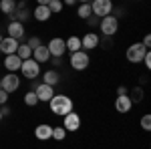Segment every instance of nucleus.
I'll list each match as a JSON object with an SVG mask.
<instances>
[{"label":"nucleus","instance_id":"nucleus-1","mask_svg":"<svg viewBox=\"0 0 151 149\" xmlns=\"http://www.w3.org/2000/svg\"><path fill=\"white\" fill-rule=\"evenodd\" d=\"M48 105H50V111L55 115H58V117H65L67 113H70L73 111V99H70L69 95H57L55 93V97L48 101Z\"/></svg>","mask_w":151,"mask_h":149},{"label":"nucleus","instance_id":"nucleus-2","mask_svg":"<svg viewBox=\"0 0 151 149\" xmlns=\"http://www.w3.org/2000/svg\"><path fill=\"white\" fill-rule=\"evenodd\" d=\"M99 28H101V32H103L107 38L113 36V35H117V30H119V18H115L113 14L103 16V18L99 20Z\"/></svg>","mask_w":151,"mask_h":149},{"label":"nucleus","instance_id":"nucleus-3","mask_svg":"<svg viewBox=\"0 0 151 149\" xmlns=\"http://www.w3.org/2000/svg\"><path fill=\"white\" fill-rule=\"evenodd\" d=\"M91 63V57L87 50H77V53H70V67L75 71H85Z\"/></svg>","mask_w":151,"mask_h":149},{"label":"nucleus","instance_id":"nucleus-4","mask_svg":"<svg viewBox=\"0 0 151 149\" xmlns=\"http://www.w3.org/2000/svg\"><path fill=\"white\" fill-rule=\"evenodd\" d=\"M91 10L99 18L109 16V14H113V2L111 0H91Z\"/></svg>","mask_w":151,"mask_h":149},{"label":"nucleus","instance_id":"nucleus-5","mask_svg":"<svg viewBox=\"0 0 151 149\" xmlns=\"http://www.w3.org/2000/svg\"><path fill=\"white\" fill-rule=\"evenodd\" d=\"M147 53H149V48H145L141 42H135V45H131L127 48V60L133 63V65H137V63L143 60V57H145Z\"/></svg>","mask_w":151,"mask_h":149},{"label":"nucleus","instance_id":"nucleus-6","mask_svg":"<svg viewBox=\"0 0 151 149\" xmlns=\"http://www.w3.org/2000/svg\"><path fill=\"white\" fill-rule=\"evenodd\" d=\"M18 87H20V77H18L16 73H8V75H4V77L0 79V89L6 91L8 95L14 93Z\"/></svg>","mask_w":151,"mask_h":149},{"label":"nucleus","instance_id":"nucleus-7","mask_svg":"<svg viewBox=\"0 0 151 149\" xmlns=\"http://www.w3.org/2000/svg\"><path fill=\"white\" fill-rule=\"evenodd\" d=\"M20 73H22L26 79L32 81L40 75V65L36 63L35 58H26V60H22V65H20Z\"/></svg>","mask_w":151,"mask_h":149},{"label":"nucleus","instance_id":"nucleus-8","mask_svg":"<svg viewBox=\"0 0 151 149\" xmlns=\"http://www.w3.org/2000/svg\"><path fill=\"white\" fill-rule=\"evenodd\" d=\"M48 53H50V57H60L63 58V55L67 53V46H65V38H60V36H55V38H50L48 40Z\"/></svg>","mask_w":151,"mask_h":149},{"label":"nucleus","instance_id":"nucleus-9","mask_svg":"<svg viewBox=\"0 0 151 149\" xmlns=\"http://www.w3.org/2000/svg\"><path fill=\"white\" fill-rule=\"evenodd\" d=\"M35 93H36V99H38V103H40V101H42V103H48V101L55 97V87L40 83V85H36V87H35Z\"/></svg>","mask_w":151,"mask_h":149},{"label":"nucleus","instance_id":"nucleus-10","mask_svg":"<svg viewBox=\"0 0 151 149\" xmlns=\"http://www.w3.org/2000/svg\"><path fill=\"white\" fill-rule=\"evenodd\" d=\"M63 127H65V131H79V127H81V117L75 113V111H70L63 117Z\"/></svg>","mask_w":151,"mask_h":149},{"label":"nucleus","instance_id":"nucleus-11","mask_svg":"<svg viewBox=\"0 0 151 149\" xmlns=\"http://www.w3.org/2000/svg\"><path fill=\"white\" fill-rule=\"evenodd\" d=\"M101 45V38L99 35H95V32H87V35L81 38V48L83 50H93L97 46Z\"/></svg>","mask_w":151,"mask_h":149},{"label":"nucleus","instance_id":"nucleus-12","mask_svg":"<svg viewBox=\"0 0 151 149\" xmlns=\"http://www.w3.org/2000/svg\"><path fill=\"white\" fill-rule=\"evenodd\" d=\"M115 109H117V113H129V111L133 109V101L129 99V93L127 95H117Z\"/></svg>","mask_w":151,"mask_h":149},{"label":"nucleus","instance_id":"nucleus-13","mask_svg":"<svg viewBox=\"0 0 151 149\" xmlns=\"http://www.w3.org/2000/svg\"><path fill=\"white\" fill-rule=\"evenodd\" d=\"M18 40L16 38H12V36H4L2 40H0V53H4V55H14L16 53V48H18Z\"/></svg>","mask_w":151,"mask_h":149},{"label":"nucleus","instance_id":"nucleus-14","mask_svg":"<svg viewBox=\"0 0 151 149\" xmlns=\"http://www.w3.org/2000/svg\"><path fill=\"white\" fill-rule=\"evenodd\" d=\"M12 20H16V22H26L28 20V8H26V2H16V10L10 14Z\"/></svg>","mask_w":151,"mask_h":149},{"label":"nucleus","instance_id":"nucleus-15","mask_svg":"<svg viewBox=\"0 0 151 149\" xmlns=\"http://www.w3.org/2000/svg\"><path fill=\"white\" fill-rule=\"evenodd\" d=\"M6 30H8V35H6V36H12V38L20 40V38L24 36V24L22 22H16V20H10L8 26H6Z\"/></svg>","mask_w":151,"mask_h":149},{"label":"nucleus","instance_id":"nucleus-16","mask_svg":"<svg viewBox=\"0 0 151 149\" xmlns=\"http://www.w3.org/2000/svg\"><path fill=\"white\" fill-rule=\"evenodd\" d=\"M2 65L8 69V73H16V71H20L22 58H18L16 53H14V55H6V58H4V63H2Z\"/></svg>","mask_w":151,"mask_h":149},{"label":"nucleus","instance_id":"nucleus-17","mask_svg":"<svg viewBox=\"0 0 151 149\" xmlns=\"http://www.w3.org/2000/svg\"><path fill=\"white\" fill-rule=\"evenodd\" d=\"M32 16H35L38 22H47L48 18L52 16V12L48 10V6H47V4H36V8L32 10Z\"/></svg>","mask_w":151,"mask_h":149},{"label":"nucleus","instance_id":"nucleus-18","mask_svg":"<svg viewBox=\"0 0 151 149\" xmlns=\"http://www.w3.org/2000/svg\"><path fill=\"white\" fill-rule=\"evenodd\" d=\"M32 58H35L38 65H40V63H48V60H50V53H48L47 45L36 46L35 50H32Z\"/></svg>","mask_w":151,"mask_h":149},{"label":"nucleus","instance_id":"nucleus-19","mask_svg":"<svg viewBox=\"0 0 151 149\" xmlns=\"http://www.w3.org/2000/svg\"><path fill=\"white\" fill-rule=\"evenodd\" d=\"M35 137L40 139V141H48V139H52V127L48 125V123L38 125V127L35 129Z\"/></svg>","mask_w":151,"mask_h":149},{"label":"nucleus","instance_id":"nucleus-20","mask_svg":"<svg viewBox=\"0 0 151 149\" xmlns=\"http://www.w3.org/2000/svg\"><path fill=\"white\" fill-rule=\"evenodd\" d=\"M58 81H60V77H58V73L55 69L47 71V73H42V83L45 85H50V87H55V85H58Z\"/></svg>","mask_w":151,"mask_h":149},{"label":"nucleus","instance_id":"nucleus-21","mask_svg":"<svg viewBox=\"0 0 151 149\" xmlns=\"http://www.w3.org/2000/svg\"><path fill=\"white\" fill-rule=\"evenodd\" d=\"M65 46H67V50H69V53H77V50H83L81 48V38H79V36H69V38H67V40H65Z\"/></svg>","mask_w":151,"mask_h":149},{"label":"nucleus","instance_id":"nucleus-22","mask_svg":"<svg viewBox=\"0 0 151 149\" xmlns=\"http://www.w3.org/2000/svg\"><path fill=\"white\" fill-rule=\"evenodd\" d=\"M16 55H18V58H22V60L32 58V48L26 45V42H20V45H18V48H16Z\"/></svg>","mask_w":151,"mask_h":149},{"label":"nucleus","instance_id":"nucleus-23","mask_svg":"<svg viewBox=\"0 0 151 149\" xmlns=\"http://www.w3.org/2000/svg\"><path fill=\"white\" fill-rule=\"evenodd\" d=\"M77 14H79V18H91V14H93V10H91V2L89 4H79V8H77Z\"/></svg>","mask_w":151,"mask_h":149},{"label":"nucleus","instance_id":"nucleus-24","mask_svg":"<svg viewBox=\"0 0 151 149\" xmlns=\"http://www.w3.org/2000/svg\"><path fill=\"white\" fill-rule=\"evenodd\" d=\"M0 10L4 12V14H12V12L16 10V2H12V0H0Z\"/></svg>","mask_w":151,"mask_h":149},{"label":"nucleus","instance_id":"nucleus-25","mask_svg":"<svg viewBox=\"0 0 151 149\" xmlns=\"http://www.w3.org/2000/svg\"><path fill=\"white\" fill-rule=\"evenodd\" d=\"M24 103L28 105V107H36V105H38L36 93L35 91H26V95H24Z\"/></svg>","mask_w":151,"mask_h":149},{"label":"nucleus","instance_id":"nucleus-26","mask_svg":"<svg viewBox=\"0 0 151 149\" xmlns=\"http://www.w3.org/2000/svg\"><path fill=\"white\" fill-rule=\"evenodd\" d=\"M47 6H48V10L52 12V14H58V12L63 10V6H65V4H63L60 0H50Z\"/></svg>","mask_w":151,"mask_h":149},{"label":"nucleus","instance_id":"nucleus-27","mask_svg":"<svg viewBox=\"0 0 151 149\" xmlns=\"http://www.w3.org/2000/svg\"><path fill=\"white\" fill-rule=\"evenodd\" d=\"M67 137V131H65V127H52V139H57V141H63V139Z\"/></svg>","mask_w":151,"mask_h":149},{"label":"nucleus","instance_id":"nucleus-28","mask_svg":"<svg viewBox=\"0 0 151 149\" xmlns=\"http://www.w3.org/2000/svg\"><path fill=\"white\" fill-rule=\"evenodd\" d=\"M131 95H129V99H131V101H133V103H139L141 99H143V89H141V87H135V89H131Z\"/></svg>","mask_w":151,"mask_h":149},{"label":"nucleus","instance_id":"nucleus-29","mask_svg":"<svg viewBox=\"0 0 151 149\" xmlns=\"http://www.w3.org/2000/svg\"><path fill=\"white\" fill-rule=\"evenodd\" d=\"M141 127H143L145 131L151 129V115H143V117H141Z\"/></svg>","mask_w":151,"mask_h":149},{"label":"nucleus","instance_id":"nucleus-30","mask_svg":"<svg viewBox=\"0 0 151 149\" xmlns=\"http://www.w3.org/2000/svg\"><path fill=\"white\" fill-rule=\"evenodd\" d=\"M26 45H28V46H30V48H32V50H35L36 46H40V45H42V42H40V38H38V36H30Z\"/></svg>","mask_w":151,"mask_h":149},{"label":"nucleus","instance_id":"nucleus-31","mask_svg":"<svg viewBox=\"0 0 151 149\" xmlns=\"http://www.w3.org/2000/svg\"><path fill=\"white\" fill-rule=\"evenodd\" d=\"M6 101H8V93L0 89V105H6Z\"/></svg>","mask_w":151,"mask_h":149},{"label":"nucleus","instance_id":"nucleus-32","mask_svg":"<svg viewBox=\"0 0 151 149\" xmlns=\"http://www.w3.org/2000/svg\"><path fill=\"white\" fill-rule=\"evenodd\" d=\"M141 63H143V65H145L147 69H151V55H149V53H147V55L143 57V60H141Z\"/></svg>","mask_w":151,"mask_h":149},{"label":"nucleus","instance_id":"nucleus-33","mask_svg":"<svg viewBox=\"0 0 151 149\" xmlns=\"http://www.w3.org/2000/svg\"><path fill=\"white\" fill-rule=\"evenodd\" d=\"M141 45L145 46V48H149V46H151V36L145 35V38H143V42H141Z\"/></svg>","mask_w":151,"mask_h":149},{"label":"nucleus","instance_id":"nucleus-34","mask_svg":"<svg viewBox=\"0 0 151 149\" xmlns=\"http://www.w3.org/2000/svg\"><path fill=\"white\" fill-rule=\"evenodd\" d=\"M127 93H129V89L125 87V85H121V87L117 89V95H127Z\"/></svg>","mask_w":151,"mask_h":149},{"label":"nucleus","instance_id":"nucleus-35","mask_svg":"<svg viewBox=\"0 0 151 149\" xmlns=\"http://www.w3.org/2000/svg\"><path fill=\"white\" fill-rule=\"evenodd\" d=\"M0 113H2V117H8V115H10V109H8V107H2Z\"/></svg>","mask_w":151,"mask_h":149},{"label":"nucleus","instance_id":"nucleus-36","mask_svg":"<svg viewBox=\"0 0 151 149\" xmlns=\"http://www.w3.org/2000/svg\"><path fill=\"white\" fill-rule=\"evenodd\" d=\"M60 2H63V4H67V6H75V2H77V0H60Z\"/></svg>","mask_w":151,"mask_h":149},{"label":"nucleus","instance_id":"nucleus-37","mask_svg":"<svg viewBox=\"0 0 151 149\" xmlns=\"http://www.w3.org/2000/svg\"><path fill=\"white\" fill-rule=\"evenodd\" d=\"M87 20H89L91 24H99V20H101V18H99V16H95V18H87Z\"/></svg>","mask_w":151,"mask_h":149},{"label":"nucleus","instance_id":"nucleus-38","mask_svg":"<svg viewBox=\"0 0 151 149\" xmlns=\"http://www.w3.org/2000/svg\"><path fill=\"white\" fill-rule=\"evenodd\" d=\"M50 0H36V4H48Z\"/></svg>","mask_w":151,"mask_h":149},{"label":"nucleus","instance_id":"nucleus-39","mask_svg":"<svg viewBox=\"0 0 151 149\" xmlns=\"http://www.w3.org/2000/svg\"><path fill=\"white\" fill-rule=\"evenodd\" d=\"M77 2H81V4H89L91 0H77Z\"/></svg>","mask_w":151,"mask_h":149},{"label":"nucleus","instance_id":"nucleus-40","mask_svg":"<svg viewBox=\"0 0 151 149\" xmlns=\"http://www.w3.org/2000/svg\"><path fill=\"white\" fill-rule=\"evenodd\" d=\"M12 2H18V0H12Z\"/></svg>","mask_w":151,"mask_h":149},{"label":"nucleus","instance_id":"nucleus-41","mask_svg":"<svg viewBox=\"0 0 151 149\" xmlns=\"http://www.w3.org/2000/svg\"><path fill=\"white\" fill-rule=\"evenodd\" d=\"M0 119H2V113H0Z\"/></svg>","mask_w":151,"mask_h":149},{"label":"nucleus","instance_id":"nucleus-42","mask_svg":"<svg viewBox=\"0 0 151 149\" xmlns=\"http://www.w3.org/2000/svg\"><path fill=\"white\" fill-rule=\"evenodd\" d=\"M0 40H2V36H0Z\"/></svg>","mask_w":151,"mask_h":149}]
</instances>
